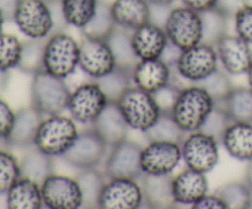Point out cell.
Instances as JSON below:
<instances>
[{
    "label": "cell",
    "instance_id": "6da1fadb",
    "mask_svg": "<svg viewBox=\"0 0 252 209\" xmlns=\"http://www.w3.org/2000/svg\"><path fill=\"white\" fill-rule=\"evenodd\" d=\"M14 22L22 34L31 39H47L53 32L63 31L65 24L59 1L20 0Z\"/></svg>",
    "mask_w": 252,
    "mask_h": 209
},
{
    "label": "cell",
    "instance_id": "7a4b0ae2",
    "mask_svg": "<svg viewBox=\"0 0 252 209\" xmlns=\"http://www.w3.org/2000/svg\"><path fill=\"white\" fill-rule=\"evenodd\" d=\"M214 106L216 101L206 89L193 84L180 91L170 113L185 133H191L201 129Z\"/></svg>",
    "mask_w": 252,
    "mask_h": 209
},
{
    "label": "cell",
    "instance_id": "3957f363",
    "mask_svg": "<svg viewBox=\"0 0 252 209\" xmlns=\"http://www.w3.org/2000/svg\"><path fill=\"white\" fill-rule=\"evenodd\" d=\"M78 135V125L70 116H46L37 130L34 147L53 157H63Z\"/></svg>",
    "mask_w": 252,
    "mask_h": 209
},
{
    "label": "cell",
    "instance_id": "277c9868",
    "mask_svg": "<svg viewBox=\"0 0 252 209\" xmlns=\"http://www.w3.org/2000/svg\"><path fill=\"white\" fill-rule=\"evenodd\" d=\"M30 92L31 106L46 117L63 113L68 108L71 91L65 79L58 78L43 69L32 75Z\"/></svg>",
    "mask_w": 252,
    "mask_h": 209
},
{
    "label": "cell",
    "instance_id": "5b68a950",
    "mask_svg": "<svg viewBox=\"0 0 252 209\" xmlns=\"http://www.w3.org/2000/svg\"><path fill=\"white\" fill-rule=\"evenodd\" d=\"M116 103L128 127L142 133L147 132L162 113L154 95L135 85L128 88Z\"/></svg>",
    "mask_w": 252,
    "mask_h": 209
},
{
    "label": "cell",
    "instance_id": "8992f818",
    "mask_svg": "<svg viewBox=\"0 0 252 209\" xmlns=\"http://www.w3.org/2000/svg\"><path fill=\"white\" fill-rule=\"evenodd\" d=\"M80 59V43L64 31H56L44 41V70L66 79L75 73Z\"/></svg>",
    "mask_w": 252,
    "mask_h": 209
},
{
    "label": "cell",
    "instance_id": "52a82bcc",
    "mask_svg": "<svg viewBox=\"0 0 252 209\" xmlns=\"http://www.w3.org/2000/svg\"><path fill=\"white\" fill-rule=\"evenodd\" d=\"M164 29L169 42L181 51L201 43L203 38L201 14L185 5L170 10Z\"/></svg>",
    "mask_w": 252,
    "mask_h": 209
},
{
    "label": "cell",
    "instance_id": "ba28073f",
    "mask_svg": "<svg viewBox=\"0 0 252 209\" xmlns=\"http://www.w3.org/2000/svg\"><path fill=\"white\" fill-rule=\"evenodd\" d=\"M219 142L203 130L186 133L181 142L182 160L189 169L208 174L218 165Z\"/></svg>",
    "mask_w": 252,
    "mask_h": 209
},
{
    "label": "cell",
    "instance_id": "9c48e42d",
    "mask_svg": "<svg viewBox=\"0 0 252 209\" xmlns=\"http://www.w3.org/2000/svg\"><path fill=\"white\" fill-rule=\"evenodd\" d=\"M108 148L107 143L98 134L97 130L90 125L79 130V135L73 147L61 159L76 170L95 169L105 161Z\"/></svg>",
    "mask_w": 252,
    "mask_h": 209
},
{
    "label": "cell",
    "instance_id": "30bf717a",
    "mask_svg": "<svg viewBox=\"0 0 252 209\" xmlns=\"http://www.w3.org/2000/svg\"><path fill=\"white\" fill-rule=\"evenodd\" d=\"M110 103L106 93L96 80L80 84L71 91L68 101L70 117L80 124L91 125Z\"/></svg>",
    "mask_w": 252,
    "mask_h": 209
},
{
    "label": "cell",
    "instance_id": "8fae6325",
    "mask_svg": "<svg viewBox=\"0 0 252 209\" xmlns=\"http://www.w3.org/2000/svg\"><path fill=\"white\" fill-rule=\"evenodd\" d=\"M218 64L219 58L216 47L201 42L181 51L174 68L185 80L197 84L219 69Z\"/></svg>",
    "mask_w": 252,
    "mask_h": 209
},
{
    "label": "cell",
    "instance_id": "7c38bea8",
    "mask_svg": "<svg viewBox=\"0 0 252 209\" xmlns=\"http://www.w3.org/2000/svg\"><path fill=\"white\" fill-rule=\"evenodd\" d=\"M143 147L134 140L127 139L110 147V152L103 162V172L107 179H140L143 176L140 166V155Z\"/></svg>",
    "mask_w": 252,
    "mask_h": 209
},
{
    "label": "cell",
    "instance_id": "4fadbf2b",
    "mask_svg": "<svg viewBox=\"0 0 252 209\" xmlns=\"http://www.w3.org/2000/svg\"><path fill=\"white\" fill-rule=\"evenodd\" d=\"M43 206L48 209H79L84 206L83 192L75 177L52 174L41 183Z\"/></svg>",
    "mask_w": 252,
    "mask_h": 209
},
{
    "label": "cell",
    "instance_id": "5bb4252c",
    "mask_svg": "<svg viewBox=\"0 0 252 209\" xmlns=\"http://www.w3.org/2000/svg\"><path fill=\"white\" fill-rule=\"evenodd\" d=\"M140 179H107L100 198L97 208L100 209H138L144 206V194Z\"/></svg>",
    "mask_w": 252,
    "mask_h": 209
},
{
    "label": "cell",
    "instance_id": "9a60e30c",
    "mask_svg": "<svg viewBox=\"0 0 252 209\" xmlns=\"http://www.w3.org/2000/svg\"><path fill=\"white\" fill-rule=\"evenodd\" d=\"M79 68L93 80H98L115 70L117 63L107 39L83 36L80 42Z\"/></svg>",
    "mask_w": 252,
    "mask_h": 209
},
{
    "label": "cell",
    "instance_id": "2e32d148",
    "mask_svg": "<svg viewBox=\"0 0 252 209\" xmlns=\"http://www.w3.org/2000/svg\"><path fill=\"white\" fill-rule=\"evenodd\" d=\"M181 160L180 143L148 142V144L143 147L140 166L144 175H171Z\"/></svg>",
    "mask_w": 252,
    "mask_h": 209
},
{
    "label": "cell",
    "instance_id": "e0dca14e",
    "mask_svg": "<svg viewBox=\"0 0 252 209\" xmlns=\"http://www.w3.org/2000/svg\"><path fill=\"white\" fill-rule=\"evenodd\" d=\"M219 63L229 75L246 74L252 64L251 44L238 34H228L221 37L216 44Z\"/></svg>",
    "mask_w": 252,
    "mask_h": 209
},
{
    "label": "cell",
    "instance_id": "ac0fdd59",
    "mask_svg": "<svg viewBox=\"0 0 252 209\" xmlns=\"http://www.w3.org/2000/svg\"><path fill=\"white\" fill-rule=\"evenodd\" d=\"M167 43L164 27L152 21L132 31V46L139 60L160 58Z\"/></svg>",
    "mask_w": 252,
    "mask_h": 209
},
{
    "label": "cell",
    "instance_id": "d6986e66",
    "mask_svg": "<svg viewBox=\"0 0 252 209\" xmlns=\"http://www.w3.org/2000/svg\"><path fill=\"white\" fill-rule=\"evenodd\" d=\"M171 70V66L160 58L138 60L132 69L133 84L142 90L155 93L164 86L169 85Z\"/></svg>",
    "mask_w": 252,
    "mask_h": 209
},
{
    "label": "cell",
    "instance_id": "ffe728a7",
    "mask_svg": "<svg viewBox=\"0 0 252 209\" xmlns=\"http://www.w3.org/2000/svg\"><path fill=\"white\" fill-rule=\"evenodd\" d=\"M172 193L177 204L192 206L208 193V179L203 172L187 167L172 176Z\"/></svg>",
    "mask_w": 252,
    "mask_h": 209
},
{
    "label": "cell",
    "instance_id": "44dd1931",
    "mask_svg": "<svg viewBox=\"0 0 252 209\" xmlns=\"http://www.w3.org/2000/svg\"><path fill=\"white\" fill-rule=\"evenodd\" d=\"M44 116L32 106L21 107L15 112V122L7 137L10 148L29 149L34 145L37 130Z\"/></svg>",
    "mask_w": 252,
    "mask_h": 209
},
{
    "label": "cell",
    "instance_id": "7402d4cb",
    "mask_svg": "<svg viewBox=\"0 0 252 209\" xmlns=\"http://www.w3.org/2000/svg\"><path fill=\"white\" fill-rule=\"evenodd\" d=\"M111 12L116 26L134 31L150 22L152 6L147 0H113Z\"/></svg>",
    "mask_w": 252,
    "mask_h": 209
},
{
    "label": "cell",
    "instance_id": "603a6c76",
    "mask_svg": "<svg viewBox=\"0 0 252 209\" xmlns=\"http://www.w3.org/2000/svg\"><path fill=\"white\" fill-rule=\"evenodd\" d=\"M144 206L149 208L176 207L172 193V175H144L140 177Z\"/></svg>",
    "mask_w": 252,
    "mask_h": 209
},
{
    "label": "cell",
    "instance_id": "cb8c5ba5",
    "mask_svg": "<svg viewBox=\"0 0 252 209\" xmlns=\"http://www.w3.org/2000/svg\"><path fill=\"white\" fill-rule=\"evenodd\" d=\"M220 144L229 155L239 161L252 160V122H231Z\"/></svg>",
    "mask_w": 252,
    "mask_h": 209
},
{
    "label": "cell",
    "instance_id": "d4e9b609",
    "mask_svg": "<svg viewBox=\"0 0 252 209\" xmlns=\"http://www.w3.org/2000/svg\"><path fill=\"white\" fill-rule=\"evenodd\" d=\"M91 125L97 130L108 147H112L127 139L128 129H129L116 102L108 103L97 119Z\"/></svg>",
    "mask_w": 252,
    "mask_h": 209
},
{
    "label": "cell",
    "instance_id": "484cf974",
    "mask_svg": "<svg viewBox=\"0 0 252 209\" xmlns=\"http://www.w3.org/2000/svg\"><path fill=\"white\" fill-rule=\"evenodd\" d=\"M6 207L9 209H41L44 207L41 184L21 176L7 191Z\"/></svg>",
    "mask_w": 252,
    "mask_h": 209
},
{
    "label": "cell",
    "instance_id": "4316f807",
    "mask_svg": "<svg viewBox=\"0 0 252 209\" xmlns=\"http://www.w3.org/2000/svg\"><path fill=\"white\" fill-rule=\"evenodd\" d=\"M21 176L29 177L39 184L54 172V157L41 151L36 147L29 148L20 161Z\"/></svg>",
    "mask_w": 252,
    "mask_h": 209
},
{
    "label": "cell",
    "instance_id": "83f0119b",
    "mask_svg": "<svg viewBox=\"0 0 252 209\" xmlns=\"http://www.w3.org/2000/svg\"><path fill=\"white\" fill-rule=\"evenodd\" d=\"M101 0H59L62 15L68 26L83 30L97 11Z\"/></svg>",
    "mask_w": 252,
    "mask_h": 209
},
{
    "label": "cell",
    "instance_id": "f1b7e54d",
    "mask_svg": "<svg viewBox=\"0 0 252 209\" xmlns=\"http://www.w3.org/2000/svg\"><path fill=\"white\" fill-rule=\"evenodd\" d=\"M233 122H252V89L234 86L221 103Z\"/></svg>",
    "mask_w": 252,
    "mask_h": 209
},
{
    "label": "cell",
    "instance_id": "f546056e",
    "mask_svg": "<svg viewBox=\"0 0 252 209\" xmlns=\"http://www.w3.org/2000/svg\"><path fill=\"white\" fill-rule=\"evenodd\" d=\"M107 42L112 49L117 66L132 70L139 60L132 46V31L116 26L107 38Z\"/></svg>",
    "mask_w": 252,
    "mask_h": 209
},
{
    "label": "cell",
    "instance_id": "4dcf8cb0",
    "mask_svg": "<svg viewBox=\"0 0 252 209\" xmlns=\"http://www.w3.org/2000/svg\"><path fill=\"white\" fill-rule=\"evenodd\" d=\"M75 179H78L81 192H83V207H85V208H97L101 191H102L103 186L107 181L105 172L98 171L97 167L79 170V174L76 175Z\"/></svg>",
    "mask_w": 252,
    "mask_h": 209
},
{
    "label": "cell",
    "instance_id": "1f68e13d",
    "mask_svg": "<svg viewBox=\"0 0 252 209\" xmlns=\"http://www.w3.org/2000/svg\"><path fill=\"white\" fill-rule=\"evenodd\" d=\"M44 41L31 39L22 42L21 56L17 69L27 75H34L44 69Z\"/></svg>",
    "mask_w": 252,
    "mask_h": 209
},
{
    "label": "cell",
    "instance_id": "d6a6232c",
    "mask_svg": "<svg viewBox=\"0 0 252 209\" xmlns=\"http://www.w3.org/2000/svg\"><path fill=\"white\" fill-rule=\"evenodd\" d=\"M148 142H175L181 144L186 133L179 127L170 112H162L157 122L144 132Z\"/></svg>",
    "mask_w": 252,
    "mask_h": 209
},
{
    "label": "cell",
    "instance_id": "836d02e7",
    "mask_svg": "<svg viewBox=\"0 0 252 209\" xmlns=\"http://www.w3.org/2000/svg\"><path fill=\"white\" fill-rule=\"evenodd\" d=\"M115 29L116 22L113 20L112 12H111V4L106 2L105 0H101L96 14L80 31L85 37L107 39Z\"/></svg>",
    "mask_w": 252,
    "mask_h": 209
},
{
    "label": "cell",
    "instance_id": "e575fe53",
    "mask_svg": "<svg viewBox=\"0 0 252 209\" xmlns=\"http://www.w3.org/2000/svg\"><path fill=\"white\" fill-rule=\"evenodd\" d=\"M229 209H249L252 207V191L246 182L233 181L219 187L216 192Z\"/></svg>",
    "mask_w": 252,
    "mask_h": 209
},
{
    "label": "cell",
    "instance_id": "d590c367",
    "mask_svg": "<svg viewBox=\"0 0 252 209\" xmlns=\"http://www.w3.org/2000/svg\"><path fill=\"white\" fill-rule=\"evenodd\" d=\"M103 92L106 93L110 102H117L118 98L121 97L123 92L130 88L133 84L132 70L129 69H123L117 66L113 71L107 74L103 78L96 80Z\"/></svg>",
    "mask_w": 252,
    "mask_h": 209
},
{
    "label": "cell",
    "instance_id": "8d00e7d4",
    "mask_svg": "<svg viewBox=\"0 0 252 209\" xmlns=\"http://www.w3.org/2000/svg\"><path fill=\"white\" fill-rule=\"evenodd\" d=\"M201 16L202 25H203V38H202V42L216 46L219 39L226 34L229 17H226L217 7L202 12Z\"/></svg>",
    "mask_w": 252,
    "mask_h": 209
},
{
    "label": "cell",
    "instance_id": "74e56055",
    "mask_svg": "<svg viewBox=\"0 0 252 209\" xmlns=\"http://www.w3.org/2000/svg\"><path fill=\"white\" fill-rule=\"evenodd\" d=\"M20 177L21 167L19 160L7 149H0V196L6 194Z\"/></svg>",
    "mask_w": 252,
    "mask_h": 209
},
{
    "label": "cell",
    "instance_id": "f35d334b",
    "mask_svg": "<svg viewBox=\"0 0 252 209\" xmlns=\"http://www.w3.org/2000/svg\"><path fill=\"white\" fill-rule=\"evenodd\" d=\"M197 84L206 89V91L213 97L216 103L223 102L234 88L229 74L224 69H217L208 78Z\"/></svg>",
    "mask_w": 252,
    "mask_h": 209
},
{
    "label": "cell",
    "instance_id": "ab89813d",
    "mask_svg": "<svg viewBox=\"0 0 252 209\" xmlns=\"http://www.w3.org/2000/svg\"><path fill=\"white\" fill-rule=\"evenodd\" d=\"M22 42L14 34L0 33V70L17 68Z\"/></svg>",
    "mask_w": 252,
    "mask_h": 209
},
{
    "label": "cell",
    "instance_id": "60d3db41",
    "mask_svg": "<svg viewBox=\"0 0 252 209\" xmlns=\"http://www.w3.org/2000/svg\"><path fill=\"white\" fill-rule=\"evenodd\" d=\"M233 122L229 117V115L226 113L225 108L221 105L216 103L214 108L212 110V112L209 113V116L207 117L206 122L202 125L201 130L208 133L212 137L217 138V139L220 142L221 138H223L224 133H225L226 128L229 127V124Z\"/></svg>",
    "mask_w": 252,
    "mask_h": 209
},
{
    "label": "cell",
    "instance_id": "b9f144b4",
    "mask_svg": "<svg viewBox=\"0 0 252 209\" xmlns=\"http://www.w3.org/2000/svg\"><path fill=\"white\" fill-rule=\"evenodd\" d=\"M234 21L236 34L252 44V5L248 4L241 7L234 16Z\"/></svg>",
    "mask_w": 252,
    "mask_h": 209
},
{
    "label": "cell",
    "instance_id": "7bdbcfd3",
    "mask_svg": "<svg viewBox=\"0 0 252 209\" xmlns=\"http://www.w3.org/2000/svg\"><path fill=\"white\" fill-rule=\"evenodd\" d=\"M181 90L182 89L177 88V86L172 85V84H169V85L164 86V88L160 89L155 93H153L162 112H170L171 111L172 106H174L175 101H176L177 96H179Z\"/></svg>",
    "mask_w": 252,
    "mask_h": 209
},
{
    "label": "cell",
    "instance_id": "ee69618b",
    "mask_svg": "<svg viewBox=\"0 0 252 209\" xmlns=\"http://www.w3.org/2000/svg\"><path fill=\"white\" fill-rule=\"evenodd\" d=\"M15 122V112L7 102L0 98V137L7 139Z\"/></svg>",
    "mask_w": 252,
    "mask_h": 209
},
{
    "label": "cell",
    "instance_id": "f6af8a7d",
    "mask_svg": "<svg viewBox=\"0 0 252 209\" xmlns=\"http://www.w3.org/2000/svg\"><path fill=\"white\" fill-rule=\"evenodd\" d=\"M191 207L193 209H225L226 204L219 194L207 193Z\"/></svg>",
    "mask_w": 252,
    "mask_h": 209
},
{
    "label": "cell",
    "instance_id": "bcb514c9",
    "mask_svg": "<svg viewBox=\"0 0 252 209\" xmlns=\"http://www.w3.org/2000/svg\"><path fill=\"white\" fill-rule=\"evenodd\" d=\"M248 4H251V0H218L216 7L230 19L235 16V14L241 7Z\"/></svg>",
    "mask_w": 252,
    "mask_h": 209
},
{
    "label": "cell",
    "instance_id": "7dc6e473",
    "mask_svg": "<svg viewBox=\"0 0 252 209\" xmlns=\"http://www.w3.org/2000/svg\"><path fill=\"white\" fill-rule=\"evenodd\" d=\"M182 2L185 6L191 7L194 11L202 14V12L214 9L218 4V0H182Z\"/></svg>",
    "mask_w": 252,
    "mask_h": 209
},
{
    "label": "cell",
    "instance_id": "c3c4849f",
    "mask_svg": "<svg viewBox=\"0 0 252 209\" xmlns=\"http://www.w3.org/2000/svg\"><path fill=\"white\" fill-rule=\"evenodd\" d=\"M180 54H181V49L177 48L176 46H174L171 42H169V43H167V46L165 47V49H164V52H162L160 59H162V60H164L167 65H170L172 68V66L176 65L177 59H179Z\"/></svg>",
    "mask_w": 252,
    "mask_h": 209
},
{
    "label": "cell",
    "instance_id": "681fc988",
    "mask_svg": "<svg viewBox=\"0 0 252 209\" xmlns=\"http://www.w3.org/2000/svg\"><path fill=\"white\" fill-rule=\"evenodd\" d=\"M20 0H0V11L6 22H14L15 12Z\"/></svg>",
    "mask_w": 252,
    "mask_h": 209
},
{
    "label": "cell",
    "instance_id": "f907efd6",
    "mask_svg": "<svg viewBox=\"0 0 252 209\" xmlns=\"http://www.w3.org/2000/svg\"><path fill=\"white\" fill-rule=\"evenodd\" d=\"M10 83V73L9 70H0V95L6 91Z\"/></svg>",
    "mask_w": 252,
    "mask_h": 209
},
{
    "label": "cell",
    "instance_id": "816d5d0a",
    "mask_svg": "<svg viewBox=\"0 0 252 209\" xmlns=\"http://www.w3.org/2000/svg\"><path fill=\"white\" fill-rule=\"evenodd\" d=\"M245 182L250 189L252 191V160L248 161V165H246L245 169Z\"/></svg>",
    "mask_w": 252,
    "mask_h": 209
},
{
    "label": "cell",
    "instance_id": "f5cc1de1",
    "mask_svg": "<svg viewBox=\"0 0 252 209\" xmlns=\"http://www.w3.org/2000/svg\"><path fill=\"white\" fill-rule=\"evenodd\" d=\"M150 5H172L176 0H147Z\"/></svg>",
    "mask_w": 252,
    "mask_h": 209
},
{
    "label": "cell",
    "instance_id": "db71d44e",
    "mask_svg": "<svg viewBox=\"0 0 252 209\" xmlns=\"http://www.w3.org/2000/svg\"><path fill=\"white\" fill-rule=\"evenodd\" d=\"M9 148L10 145L9 143H7V139L0 137V149H9Z\"/></svg>",
    "mask_w": 252,
    "mask_h": 209
},
{
    "label": "cell",
    "instance_id": "11a10c76",
    "mask_svg": "<svg viewBox=\"0 0 252 209\" xmlns=\"http://www.w3.org/2000/svg\"><path fill=\"white\" fill-rule=\"evenodd\" d=\"M248 80H249V86H250V88L252 89V64H251V66H250V69H249V71L248 73Z\"/></svg>",
    "mask_w": 252,
    "mask_h": 209
},
{
    "label": "cell",
    "instance_id": "9f6ffc18",
    "mask_svg": "<svg viewBox=\"0 0 252 209\" xmlns=\"http://www.w3.org/2000/svg\"><path fill=\"white\" fill-rule=\"evenodd\" d=\"M5 19H4V16H2V14H1V11H0V33H1L2 32V29H4V24H5Z\"/></svg>",
    "mask_w": 252,
    "mask_h": 209
},
{
    "label": "cell",
    "instance_id": "6f0895ef",
    "mask_svg": "<svg viewBox=\"0 0 252 209\" xmlns=\"http://www.w3.org/2000/svg\"><path fill=\"white\" fill-rule=\"evenodd\" d=\"M46 1H48V2H56V1H59V0H46Z\"/></svg>",
    "mask_w": 252,
    "mask_h": 209
}]
</instances>
